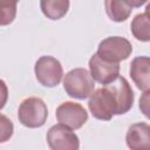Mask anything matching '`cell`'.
I'll use <instances>...</instances> for the list:
<instances>
[{
	"mask_svg": "<svg viewBox=\"0 0 150 150\" xmlns=\"http://www.w3.org/2000/svg\"><path fill=\"white\" fill-rule=\"evenodd\" d=\"M135 95L125 77L118 76L112 82L96 89L88 101L93 117L110 121L114 115L127 114L134 104Z\"/></svg>",
	"mask_w": 150,
	"mask_h": 150,
	"instance_id": "1",
	"label": "cell"
},
{
	"mask_svg": "<svg viewBox=\"0 0 150 150\" xmlns=\"http://www.w3.org/2000/svg\"><path fill=\"white\" fill-rule=\"evenodd\" d=\"M63 88L69 97L86 100L94 93L95 81L86 68H74L64 75Z\"/></svg>",
	"mask_w": 150,
	"mask_h": 150,
	"instance_id": "2",
	"label": "cell"
},
{
	"mask_svg": "<svg viewBox=\"0 0 150 150\" xmlns=\"http://www.w3.org/2000/svg\"><path fill=\"white\" fill-rule=\"evenodd\" d=\"M48 117V109L42 98L30 96L25 98L18 109L19 122L26 128H40L42 127Z\"/></svg>",
	"mask_w": 150,
	"mask_h": 150,
	"instance_id": "3",
	"label": "cell"
},
{
	"mask_svg": "<svg viewBox=\"0 0 150 150\" xmlns=\"http://www.w3.org/2000/svg\"><path fill=\"white\" fill-rule=\"evenodd\" d=\"M34 73L40 84L47 88H53L61 82L63 76V68L57 59L49 55H43L35 62Z\"/></svg>",
	"mask_w": 150,
	"mask_h": 150,
	"instance_id": "4",
	"label": "cell"
},
{
	"mask_svg": "<svg viewBox=\"0 0 150 150\" xmlns=\"http://www.w3.org/2000/svg\"><path fill=\"white\" fill-rule=\"evenodd\" d=\"M132 53V46L129 40L122 36H108L103 39L97 47L96 54L103 60L117 62L127 60Z\"/></svg>",
	"mask_w": 150,
	"mask_h": 150,
	"instance_id": "5",
	"label": "cell"
},
{
	"mask_svg": "<svg viewBox=\"0 0 150 150\" xmlns=\"http://www.w3.org/2000/svg\"><path fill=\"white\" fill-rule=\"evenodd\" d=\"M57 122L71 130H77L88 121L87 110L79 103L66 101L62 102L55 111Z\"/></svg>",
	"mask_w": 150,
	"mask_h": 150,
	"instance_id": "6",
	"label": "cell"
},
{
	"mask_svg": "<svg viewBox=\"0 0 150 150\" xmlns=\"http://www.w3.org/2000/svg\"><path fill=\"white\" fill-rule=\"evenodd\" d=\"M47 143L52 150H77L80 148L77 135L61 123L49 128Z\"/></svg>",
	"mask_w": 150,
	"mask_h": 150,
	"instance_id": "7",
	"label": "cell"
},
{
	"mask_svg": "<svg viewBox=\"0 0 150 150\" xmlns=\"http://www.w3.org/2000/svg\"><path fill=\"white\" fill-rule=\"evenodd\" d=\"M89 71L95 82L104 86L120 76V63L103 60L95 53L89 60Z\"/></svg>",
	"mask_w": 150,
	"mask_h": 150,
	"instance_id": "8",
	"label": "cell"
},
{
	"mask_svg": "<svg viewBox=\"0 0 150 150\" xmlns=\"http://www.w3.org/2000/svg\"><path fill=\"white\" fill-rule=\"evenodd\" d=\"M125 142L131 150H150V124L144 122L131 124L127 130Z\"/></svg>",
	"mask_w": 150,
	"mask_h": 150,
	"instance_id": "9",
	"label": "cell"
},
{
	"mask_svg": "<svg viewBox=\"0 0 150 150\" xmlns=\"http://www.w3.org/2000/svg\"><path fill=\"white\" fill-rule=\"evenodd\" d=\"M129 74L136 87L142 90H150V57L136 56L132 59L129 68Z\"/></svg>",
	"mask_w": 150,
	"mask_h": 150,
	"instance_id": "10",
	"label": "cell"
},
{
	"mask_svg": "<svg viewBox=\"0 0 150 150\" xmlns=\"http://www.w3.org/2000/svg\"><path fill=\"white\" fill-rule=\"evenodd\" d=\"M69 0H40L42 14L49 20L62 19L69 9Z\"/></svg>",
	"mask_w": 150,
	"mask_h": 150,
	"instance_id": "11",
	"label": "cell"
},
{
	"mask_svg": "<svg viewBox=\"0 0 150 150\" xmlns=\"http://www.w3.org/2000/svg\"><path fill=\"white\" fill-rule=\"evenodd\" d=\"M104 8L109 19L115 22L125 21L132 12V7L125 0H104Z\"/></svg>",
	"mask_w": 150,
	"mask_h": 150,
	"instance_id": "12",
	"label": "cell"
},
{
	"mask_svg": "<svg viewBox=\"0 0 150 150\" xmlns=\"http://www.w3.org/2000/svg\"><path fill=\"white\" fill-rule=\"evenodd\" d=\"M130 30L134 38L142 42L150 41V16L146 13H139L134 16Z\"/></svg>",
	"mask_w": 150,
	"mask_h": 150,
	"instance_id": "13",
	"label": "cell"
},
{
	"mask_svg": "<svg viewBox=\"0 0 150 150\" xmlns=\"http://www.w3.org/2000/svg\"><path fill=\"white\" fill-rule=\"evenodd\" d=\"M19 0H0L1 9V26H6L13 22L16 15V5Z\"/></svg>",
	"mask_w": 150,
	"mask_h": 150,
	"instance_id": "14",
	"label": "cell"
},
{
	"mask_svg": "<svg viewBox=\"0 0 150 150\" xmlns=\"http://www.w3.org/2000/svg\"><path fill=\"white\" fill-rule=\"evenodd\" d=\"M138 107H139L141 112L148 120H150V90H145L141 95L139 102H138Z\"/></svg>",
	"mask_w": 150,
	"mask_h": 150,
	"instance_id": "15",
	"label": "cell"
},
{
	"mask_svg": "<svg viewBox=\"0 0 150 150\" xmlns=\"http://www.w3.org/2000/svg\"><path fill=\"white\" fill-rule=\"evenodd\" d=\"M13 135V124L5 115H1V142H5Z\"/></svg>",
	"mask_w": 150,
	"mask_h": 150,
	"instance_id": "16",
	"label": "cell"
},
{
	"mask_svg": "<svg viewBox=\"0 0 150 150\" xmlns=\"http://www.w3.org/2000/svg\"><path fill=\"white\" fill-rule=\"evenodd\" d=\"M132 8H138V7H141V6H143L146 1H149V0H125Z\"/></svg>",
	"mask_w": 150,
	"mask_h": 150,
	"instance_id": "17",
	"label": "cell"
},
{
	"mask_svg": "<svg viewBox=\"0 0 150 150\" xmlns=\"http://www.w3.org/2000/svg\"><path fill=\"white\" fill-rule=\"evenodd\" d=\"M145 13L150 16V2H149V4L146 5V7H145Z\"/></svg>",
	"mask_w": 150,
	"mask_h": 150,
	"instance_id": "18",
	"label": "cell"
}]
</instances>
